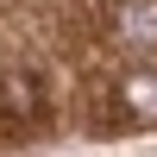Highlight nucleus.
Wrapping results in <instances>:
<instances>
[{
	"instance_id": "1",
	"label": "nucleus",
	"mask_w": 157,
	"mask_h": 157,
	"mask_svg": "<svg viewBox=\"0 0 157 157\" xmlns=\"http://www.w3.org/2000/svg\"><path fill=\"white\" fill-rule=\"evenodd\" d=\"M120 32L126 38H157V0H126L120 6Z\"/></svg>"
},
{
	"instance_id": "2",
	"label": "nucleus",
	"mask_w": 157,
	"mask_h": 157,
	"mask_svg": "<svg viewBox=\"0 0 157 157\" xmlns=\"http://www.w3.org/2000/svg\"><path fill=\"white\" fill-rule=\"evenodd\" d=\"M126 101H132V113H151L157 120V75H132L126 82Z\"/></svg>"
},
{
	"instance_id": "3",
	"label": "nucleus",
	"mask_w": 157,
	"mask_h": 157,
	"mask_svg": "<svg viewBox=\"0 0 157 157\" xmlns=\"http://www.w3.org/2000/svg\"><path fill=\"white\" fill-rule=\"evenodd\" d=\"M6 101H13V107H32V75H13V82H6Z\"/></svg>"
}]
</instances>
